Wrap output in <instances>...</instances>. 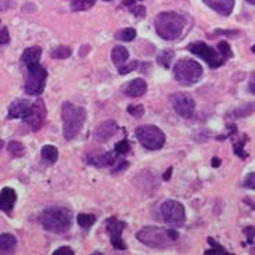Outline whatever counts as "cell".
Instances as JSON below:
<instances>
[{"label": "cell", "instance_id": "9c48e42d", "mask_svg": "<svg viewBox=\"0 0 255 255\" xmlns=\"http://www.w3.org/2000/svg\"><path fill=\"white\" fill-rule=\"evenodd\" d=\"M159 211H161V215H162L166 223L180 225V223L185 222V207L176 200H166V201H164L159 207Z\"/></svg>", "mask_w": 255, "mask_h": 255}, {"label": "cell", "instance_id": "836d02e7", "mask_svg": "<svg viewBox=\"0 0 255 255\" xmlns=\"http://www.w3.org/2000/svg\"><path fill=\"white\" fill-rule=\"evenodd\" d=\"M128 113L130 115H133L134 118H140L144 114V107L141 104H132V106H128Z\"/></svg>", "mask_w": 255, "mask_h": 255}, {"label": "cell", "instance_id": "bcb514c9", "mask_svg": "<svg viewBox=\"0 0 255 255\" xmlns=\"http://www.w3.org/2000/svg\"><path fill=\"white\" fill-rule=\"evenodd\" d=\"M249 3H251V4H255V0H247Z\"/></svg>", "mask_w": 255, "mask_h": 255}, {"label": "cell", "instance_id": "7c38bea8", "mask_svg": "<svg viewBox=\"0 0 255 255\" xmlns=\"http://www.w3.org/2000/svg\"><path fill=\"white\" fill-rule=\"evenodd\" d=\"M173 110L183 118H191L196 110V103L187 93H175L171 96Z\"/></svg>", "mask_w": 255, "mask_h": 255}, {"label": "cell", "instance_id": "ffe728a7", "mask_svg": "<svg viewBox=\"0 0 255 255\" xmlns=\"http://www.w3.org/2000/svg\"><path fill=\"white\" fill-rule=\"evenodd\" d=\"M17 247V239L10 233L0 235V254H11Z\"/></svg>", "mask_w": 255, "mask_h": 255}, {"label": "cell", "instance_id": "4fadbf2b", "mask_svg": "<svg viewBox=\"0 0 255 255\" xmlns=\"http://www.w3.org/2000/svg\"><path fill=\"white\" fill-rule=\"evenodd\" d=\"M117 132H118V124L115 121H113V120H109V121L102 122L99 127L96 128L93 137H95V141H97V143H106V141H109Z\"/></svg>", "mask_w": 255, "mask_h": 255}, {"label": "cell", "instance_id": "4dcf8cb0", "mask_svg": "<svg viewBox=\"0 0 255 255\" xmlns=\"http://www.w3.org/2000/svg\"><path fill=\"white\" fill-rule=\"evenodd\" d=\"M218 50L221 51V54H222L223 57L226 58V60L230 57H233L232 49H230L229 43H228L226 40H222V42H219V43H218Z\"/></svg>", "mask_w": 255, "mask_h": 255}, {"label": "cell", "instance_id": "2e32d148", "mask_svg": "<svg viewBox=\"0 0 255 255\" xmlns=\"http://www.w3.org/2000/svg\"><path fill=\"white\" fill-rule=\"evenodd\" d=\"M86 161L90 165H95L97 168L103 166H111L115 162V154L102 151V153H90L86 157Z\"/></svg>", "mask_w": 255, "mask_h": 255}, {"label": "cell", "instance_id": "83f0119b", "mask_svg": "<svg viewBox=\"0 0 255 255\" xmlns=\"http://www.w3.org/2000/svg\"><path fill=\"white\" fill-rule=\"evenodd\" d=\"M134 38H136V29L133 28H124L117 33V39L124 42H132Z\"/></svg>", "mask_w": 255, "mask_h": 255}, {"label": "cell", "instance_id": "f6af8a7d", "mask_svg": "<svg viewBox=\"0 0 255 255\" xmlns=\"http://www.w3.org/2000/svg\"><path fill=\"white\" fill-rule=\"evenodd\" d=\"M3 146H4V141L0 139V151H1V148H3Z\"/></svg>", "mask_w": 255, "mask_h": 255}, {"label": "cell", "instance_id": "9a60e30c", "mask_svg": "<svg viewBox=\"0 0 255 255\" xmlns=\"http://www.w3.org/2000/svg\"><path fill=\"white\" fill-rule=\"evenodd\" d=\"M122 92L129 97H140L147 92V83L144 79L136 78V79H132L125 83L122 88Z\"/></svg>", "mask_w": 255, "mask_h": 255}, {"label": "cell", "instance_id": "7402d4cb", "mask_svg": "<svg viewBox=\"0 0 255 255\" xmlns=\"http://www.w3.org/2000/svg\"><path fill=\"white\" fill-rule=\"evenodd\" d=\"M40 154H42V158L45 159V161H47L49 164H54V162L58 159L57 147L50 146V144L42 147V151H40Z\"/></svg>", "mask_w": 255, "mask_h": 255}, {"label": "cell", "instance_id": "7bdbcfd3", "mask_svg": "<svg viewBox=\"0 0 255 255\" xmlns=\"http://www.w3.org/2000/svg\"><path fill=\"white\" fill-rule=\"evenodd\" d=\"M171 172H172V168H168V171H166L165 175H164V180H169V178H171Z\"/></svg>", "mask_w": 255, "mask_h": 255}, {"label": "cell", "instance_id": "e0dca14e", "mask_svg": "<svg viewBox=\"0 0 255 255\" xmlns=\"http://www.w3.org/2000/svg\"><path fill=\"white\" fill-rule=\"evenodd\" d=\"M17 201V193L11 187H4L0 191V210L6 214H11Z\"/></svg>", "mask_w": 255, "mask_h": 255}, {"label": "cell", "instance_id": "ab89813d", "mask_svg": "<svg viewBox=\"0 0 255 255\" xmlns=\"http://www.w3.org/2000/svg\"><path fill=\"white\" fill-rule=\"evenodd\" d=\"M244 233H246V236H247V242H249L250 244L254 242V239H255L254 226H249V228H246V229H244Z\"/></svg>", "mask_w": 255, "mask_h": 255}, {"label": "cell", "instance_id": "b9f144b4", "mask_svg": "<svg viewBox=\"0 0 255 255\" xmlns=\"http://www.w3.org/2000/svg\"><path fill=\"white\" fill-rule=\"evenodd\" d=\"M249 89L251 93H254L255 95V72H253V75H251V78H250Z\"/></svg>", "mask_w": 255, "mask_h": 255}, {"label": "cell", "instance_id": "c3c4849f", "mask_svg": "<svg viewBox=\"0 0 255 255\" xmlns=\"http://www.w3.org/2000/svg\"><path fill=\"white\" fill-rule=\"evenodd\" d=\"M109 1H110V0H109Z\"/></svg>", "mask_w": 255, "mask_h": 255}, {"label": "cell", "instance_id": "ba28073f", "mask_svg": "<svg viewBox=\"0 0 255 255\" xmlns=\"http://www.w3.org/2000/svg\"><path fill=\"white\" fill-rule=\"evenodd\" d=\"M189 51L196 54L197 57L203 58L211 68H218L226 61V58L221 54V51L215 50L214 47H211V46H208L207 43H203V42H196V43L189 45Z\"/></svg>", "mask_w": 255, "mask_h": 255}, {"label": "cell", "instance_id": "6da1fadb", "mask_svg": "<svg viewBox=\"0 0 255 255\" xmlns=\"http://www.w3.org/2000/svg\"><path fill=\"white\" fill-rule=\"evenodd\" d=\"M74 221V214L65 207H50L42 212L40 223L43 229L51 233H67L71 229V225Z\"/></svg>", "mask_w": 255, "mask_h": 255}, {"label": "cell", "instance_id": "d6986e66", "mask_svg": "<svg viewBox=\"0 0 255 255\" xmlns=\"http://www.w3.org/2000/svg\"><path fill=\"white\" fill-rule=\"evenodd\" d=\"M40 57H42V49H40L39 46H32V47H28V49L22 53V56H21V63L24 64L25 67H31V65L39 64Z\"/></svg>", "mask_w": 255, "mask_h": 255}, {"label": "cell", "instance_id": "d590c367", "mask_svg": "<svg viewBox=\"0 0 255 255\" xmlns=\"http://www.w3.org/2000/svg\"><path fill=\"white\" fill-rule=\"evenodd\" d=\"M243 186L246 187V189H251V190H255V172L249 173L246 179H244V182H243Z\"/></svg>", "mask_w": 255, "mask_h": 255}, {"label": "cell", "instance_id": "ee69618b", "mask_svg": "<svg viewBox=\"0 0 255 255\" xmlns=\"http://www.w3.org/2000/svg\"><path fill=\"white\" fill-rule=\"evenodd\" d=\"M221 165V159L219 158H212V166L217 168V166Z\"/></svg>", "mask_w": 255, "mask_h": 255}, {"label": "cell", "instance_id": "1f68e13d", "mask_svg": "<svg viewBox=\"0 0 255 255\" xmlns=\"http://www.w3.org/2000/svg\"><path fill=\"white\" fill-rule=\"evenodd\" d=\"M137 65L139 63L136 61V60H132V61H129V64H124L121 67H118V72L121 74V75H127L129 72H132L137 68Z\"/></svg>", "mask_w": 255, "mask_h": 255}, {"label": "cell", "instance_id": "e575fe53", "mask_svg": "<svg viewBox=\"0 0 255 255\" xmlns=\"http://www.w3.org/2000/svg\"><path fill=\"white\" fill-rule=\"evenodd\" d=\"M251 106H253V104H249V106H243V107H240V109L235 110V111H233V115H236V117H240V118H243V117H246V115L251 114V113H253V111L255 110V107L254 109H250Z\"/></svg>", "mask_w": 255, "mask_h": 255}, {"label": "cell", "instance_id": "f1b7e54d", "mask_svg": "<svg viewBox=\"0 0 255 255\" xmlns=\"http://www.w3.org/2000/svg\"><path fill=\"white\" fill-rule=\"evenodd\" d=\"M129 150H130V144L127 139L118 141L115 144V155H125L127 153H129Z\"/></svg>", "mask_w": 255, "mask_h": 255}, {"label": "cell", "instance_id": "cb8c5ba5", "mask_svg": "<svg viewBox=\"0 0 255 255\" xmlns=\"http://www.w3.org/2000/svg\"><path fill=\"white\" fill-rule=\"evenodd\" d=\"M173 57H175V53L172 50H169V49H166V50L161 51L158 56H157V63L159 65H162L164 68H169Z\"/></svg>", "mask_w": 255, "mask_h": 255}, {"label": "cell", "instance_id": "277c9868", "mask_svg": "<svg viewBox=\"0 0 255 255\" xmlns=\"http://www.w3.org/2000/svg\"><path fill=\"white\" fill-rule=\"evenodd\" d=\"M185 28V17L173 11L159 13L155 18V31L164 40L178 39Z\"/></svg>", "mask_w": 255, "mask_h": 255}, {"label": "cell", "instance_id": "f546056e", "mask_svg": "<svg viewBox=\"0 0 255 255\" xmlns=\"http://www.w3.org/2000/svg\"><path fill=\"white\" fill-rule=\"evenodd\" d=\"M208 243H210L211 246H212V249L208 250V251H205V254H208V255L210 254H228V253H226V250L223 249L221 244H218V243L215 242L212 237H208Z\"/></svg>", "mask_w": 255, "mask_h": 255}, {"label": "cell", "instance_id": "f35d334b", "mask_svg": "<svg viewBox=\"0 0 255 255\" xmlns=\"http://www.w3.org/2000/svg\"><path fill=\"white\" fill-rule=\"evenodd\" d=\"M8 42H10V33H8L7 26H3L0 29V45H7Z\"/></svg>", "mask_w": 255, "mask_h": 255}, {"label": "cell", "instance_id": "484cf974", "mask_svg": "<svg viewBox=\"0 0 255 255\" xmlns=\"http://www.w3.org/2000/svg\"><path fill=\"white\" fill-rule=\"evenodd\" d=\"M96 0H72L71 8L72 11H83V10H89L90 7L95 6Z\"/></svg>", "mask_w": 255, "mask_h": 255}, {"label": "cell", "instance_id": "4316f807", "mask_svg": "<svg viewBox=\"0 0 255 255\" xmlns=\"http://www.w3.org/2000/svg\"><path fill=\"white\" fill-rule=\"evenodd\" d=\"M72 54V50L67 46H58L54 50L50 51V56L53 58H58V60H63V58H68Z\"/></svg>", "mask_w": 255, "mask_h": 255}, {"label": "cell", "instance_id": "7a4b0ae2", "mask_svg": "<svg viewBox=\"0 0 255 255\" xmlns=\"http://www.w3.org/2000/svg\"><path fill=\"white\" fill-rule=\"evenodd\" d=\"M136 239L151 249H166L176 243L179 233L173 229H164L158 226H146L136 233Z\"/></svg>", "mask_w": 255, "mask_h": 255}, {"label": "cell", "instance_id": "30bf717a", "mask_svg": "<svg viewBox=\"0 0 255 255\" xmlns=\"http://www.w3.org/2000/svg\"><path fill=\"white\" fill-rule=\"evenodd\" d=\"M106 228L110 233L111 244L115 250H127V244L122 240V232L127 228V222L120 221L118 218L111 217L106 221Z\"/></svg>", "mask_w": 255, "mask_h": 255}, {"label": "cell", "instance_id": "74e56055", "mask_svg": "<svg viewBox=\"0 0 255 255\" xmlns=\"http://www.w3.org/2000/svg\"><path fill=\"white\" fill-rule=\"evenodd\" d=\"M113 169H111V172L113 173H118L124 171V169H127L128 165H129V162H128L127 159H122V161H115L114 164H113Z\"/></svg>", "mask_w": 255, "mask_h": 255}, {"label": "cell", "instance_id": "5b68a950", "mask_svg": "<svg viewBox=\"0 0 255 255\" xmlns=\"http://www.w3.org/2000/svg\"><path fill=\"white\" fill-rule=\"evenodd\" d=\"M173 75L179 83L191 86L203 77V67L191 58H182L173 67Z\"/></svg>", "mask_w": 255, "mask_h": 255}, {"label": "cell", "instance_id": "d6a6232c", "mask_svg": "<svg viewBox=\"0 0 255 255\" xmlns=\"http://www.w3.org/2000/svg\"><path fill=\"white\" fill-rule=\"evenodd\" d=\"M246 141H247V136L244 134L243 136V139L240 141H235V154L239 155V157H242V158H246L247 157V154L244 153V144H246Z\"/></svg>", "mask_w": 255, "mask_h": 255}, {"label": "cell", "instance_id": "8d00e7d4", "mask_svg": "<svg viewBox=\"0 0 255 255\" xmlns=\"http://www.w3.org/2000/svg\"><path fill=\"white\" fill-rule=\"evenodd\" d=\"M129 8H130V11H132L137 18H144V17H146V8H144L143 6H139V4H132Z\"/></svg>", "mask_w": 255, "mask_h": 255}, {"label": "cell", "instance_id": "7dc6e473", "mask_svg": "<svg viewBox=\"0 0 255 255\" xmlns=\"http://www.w3.org/2000/svg\"><path fill=\"white\" fill-rule=\"evenodd\" d=\"M251 50H253V51H254V53H255V45L253 46V47H251Z\"/></svg>", "mask_w": 255, "mask_h": 255}, {"label": "cell", "instance_id": "d4e9b609", "mask_svg": "<svg viewBox=\"0 0 255 255\" xmlns=\"http://www.w3.org/2000/svg\"><path fill=\"white\" fill-rule=\"evenodd\" d=\"M77 222L81 228L88 230L95 225L96 217L95 215H92V214H79L77 217Z\"/></svg>", "mask_w": 255, "mask_h": 255}, {"label": "cell", "instance_id": "8fae6325", "mask_svg": "<svg viewBox=\"0 0 255 255\" xmlns=\"http://www.w3.org/2000/svg\"><path fill=\"white\" fill-rule=\"evenodd\" d=\"M46 120V106L43 99H36V102L32 104L29 114L24 118L25 124H28L33 132H38L40 128L43 127Z\"/></svg>", "mask_w": 255, "mask_h": 255}, {"label": "cell", "instance_id": "5bb4252c", "mask_svg": "<svg viewBox=\"0 0 255 255\" xmlns=\"http://www.w3.org/2000/svg\"><path fill=\"white\" fill-rule=\"evenodd\" d=\"M32 104L28 100H22V99H18V100H14L10 107H8V113H7V118L8 120H15V118H25L26 115L29 114L31 111Z\"/></svg>", "mask_w": 255, "mask_h": 255}, {"label": "cell", "instance_id": "ac0fdd59", "mask_svg": "<svg viewBox=\"0 0 255 255\" xmlns=\"http://www.w3.org/2000/svg\"><path fill=\"white\" fill-rule=\"evenodd\" d=\"M204 3L221 15H230L235 7V0H204Z\"/></svg>", "mask_w": 255, "mask_h": 255}, {"label": "cell", "instance_id": "52a82bcc", "mask_svg": "<svg viewBox=\"0 0 255 255\" xmlns=\"http://www.w3.org/2000/svg\"><path fill=\"white\" fill-rule=\"evenodd\" d=\"M46 79H47V71L40 64L26 67V78L25 85H24V90H25L26 95H42L45 90Z\"/></svg>", "mask_w": 255, "mask_h": 255}, {"label": "cell", "instance_id": "3957f363", "mask_svg": "<svg viewBox=\"0 0 255 255\" xmlns=\"http://www.w3.org/2000/svg\"><path fill=\"white\" fill-rule=\"evenodd\" d=\"M61 118L64 137L65 140H72L79 133L86 121V110L70 102H65L61 106Z\"/></svg>", "mask_w": 255, "mask_h": 255}, {"label": "cell", "instance_id": "60d3db41", "mask_svg": "<svg viewBox=\"0 0 255 255\" xmlns=\"http://www.w3.org/2000/svg\"><path fill=\"white\" fill-rule=\"evenodd\" d=\"M74 255L75 253L72 251V249L71 247H60V249H57L54 253H53V255Z\"/></svg>", "mask_w": 255, "mask_h": 255}, {"label": "cell", "instance_id": "603a6c76", "mask_svg": "<svg viewBox=\"0 0 255 255\" xmlns=\"http://www.w3.org/2000/svg\"><path fill=\"white\" fill-rule=\"evenodd\" d=\"M7 150H8V154L14 157V158H18V157H22L25 154V146L21 143V141L11 140L7 146Z\"/></svg>", "mask_w": 255, "mask_h": 255}, {"label": "cell", "instance_id": "44dd1931", "mask_svg": "<svg viewBox=\"0 0 255 255\" xmlns=\"http://www.w3.org/2000/svg\"><path fill=\"white\" fill-rule=\"evenodd\" d=\"M111 58H113V63L115 64V67H121L124 64L127 63L128 58H129V51H128L127 47L118 45L115 46L113 51H111Z\"/></svg>", "mask_w": 255, "mask_h": 255}, {"label": "cell", "instance_id": "8992f818", "mask_svg": "<svg viewBox=\"0 0 255 255\" xmlns=\"http://www.w3.org/2000/svg\"><path fill=\"white\" fill-rule=\"evenodd\" d=\"M136 137L147 150H159L165 144V133L155 125H141L136 129Z\"/></svg>", "mask_w": 255, "mask_h": 255}]
</instances>
